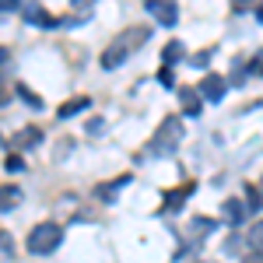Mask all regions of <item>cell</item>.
<instances>
[{"instance_id":"cell-1","label":"cell","mask_w":263,"mask_h":263,"mask_svg":"<svg viewBox=\"0 0 263 263\" xmlns=\"http://www.w3.org/2000/svg\"><path fill=\"white\" fill-rule=\"evenodd\" d=\"M147 35H151L147 28H126V32H120L116 39L105 46V53H102V67H109V70H112V67H120L134 49H141L144 42H147Z\"/></svg>"},{"instance_id":"cell-2","label":"cell","mask_w":263,"mask_h":263,"mask_svg":"<svg viewBox=\"0 0 263 263\" xmlns=\"http://www.w3.org/2000/svg\"><path fill=\"white\" fill-rule=\"evenodd\" d=\"M63 239V228L53 221H42L35 224L32 232H28V253H35V256H46V253H53Z\"/></svg>"},{"instance_id":"cell-3","label":"cell","mask_w":263,"mask_h":263,"mask_svg":"<svg viewBox=\"0 0 263 263\" xmlns=\"http://www.w3.org/2000/svg\"><path fill=\"white\" fill-rule=\"evenodd\" d=\"M182 141V120L179 116H168V120H162V126H158V134L151 137V151L155 155H165V151H176Z\"/></svg>"},{"instance_id":"cell-4","label":"cell","mask_w":263,"mask_h":263,"mask_svg":"<svg viewBox=\"0 0 263 263\" xmlns=\"http://www.w3.org/2000/svg\"><path fill=\"white\" fill-rule=\"evenodd\" d=\"M144 7H147V11H151V14H155V18L162 21L165 28H168V25H176V21H179V7H176V4H165V0H147V4H144Z\"/></svg>"},{"instance_id":"cell-5","label":"cell","mask_w":263,"mask_h":263,"mask_svg":"<svg viewBox=\"0 0 263 263\" xmlns=\"http://www.w3.org/2000/svg\"><path fill=\"white\" fill-rule=\"evenodd\" d=\"M197 91H200V99H207V102H221L224 99V78L221 74H207Z\"/></svg>"},{"instance_id":"cell-6","label":"cell","mask_w":263,"mask_h":263,"mask_svg":"<svg viewBox=\"0 0 263 263\" xmlns=\"http://www.w3.org/2000/svg\"><path fill=\"white\" fill-rule=\"evenodd\" d=\"M179 102H182V112H186V116H200L203 99H200L197 88H179Z\"/></svg>"},{"instance_id":"cell-7","label":"cell","mask_w":263,"mask_h":263,"mask_svg":"<svg viewBox=\"0 0 263 263\" xmlns=\"http://www.w3.org/2000/svg\"><path fill=\"white\" fill-rule=\"evenodd\" d=\"M25 18L32 21V25H42V28H53V25H60V18H53V14H46L39 4H28L25 7Z\"/></svg>"},{"instance_id":"cell-8","label":"cell","mask_w":263,"mask_h":263,"mask_svg":"<svg viewBox=\"0 0 263 263\" xmlns=\"http://www.w3.org/2000/svg\"><path fill=\"white\" fill-rule=\"evenodd\" d=\"M88 105H91V99H88V95H78V99L63 102L60 109H57V116H60V120H70V116H78V112H84Z\"/></svg>"},{"instance_id":"cell-9","label":"cell","mask_w":263,"mask_h":263,"mask_svg":"<svg viewBox=\"0 0 263 263\" xmlns=\"http://www.w3.org/2000/svg\"><path fill=\"white\" fill-rule=\"evenodd\" d=\"M39 141H42V130H39V126H25V130H18V134H14V147H21V151L35 147Z\"/></svg>"},{"instance_id":"cell-10","label":"cell","mask_w":263,"mask_h":263,"mask_svg":"<svg viewBox=\"0 0 263 263\" xmlns=\"http://www.w3.org/2000/svg\"><path fill=\"white\" fill-rule=\"evenodd\" d=\"M221 211H224V221L228 224H242L246 221V203L242 200H224Z\"/></svg>"},{"instance_id":"cell-11","label":"cell","mask_w":263,"mask_h":263,"mask_svg":"<svg viewBox=\"0 0 263 263\" xmlns=\"http://www.w3.org/2000/svg\"><path fill=\"white\" fill-rule=\"evenodd\" d=\"M21 197L25 193H21L18 186H0V211H14L21 203Z\"/></svg>"},{"instance_id":"cell-12","label":"cell","mask_w":263,"mask_h":263,"mask_svg":"<svg viewBox=\"0 0 263 263\" xmlns=\"http://www.w3.org/2000/svg\"><path fill=\"white\" fill-rule=\"evenodd\" d=\"M193 190V182H186V186H179V190H172V193H165V211H179L182 200H186V193Z\"/></svg>"},{"instance_id":"cell-13","label":"cell","mask_w":263,"mask_h":263,"mask_svg":"<svg viewBox=\"0 0 263 263\" xmlns=\"http://www.w3.org/2000/svg\"><path fill=\"white\" fill-rule=\"evenodd\" d=\"M126 182H130V176H120V179H112V182H102L99 190H95V197H99V200H109V197H112L116 190H123Z\"/></svg>"},{"instance_id":"cell-14","label":"cell","mask_w":263,"mask_h":263,"mask_svg":"<svg viewBox=\"0 0 263 263\" xmlns=\"http://www.w3.org/2000/svg\"><path fill=\"white\" fill-rule=\"evenodd\" d=\"M260 207H263V197H260V190H256V186H246V211H253V214H256Z\"/></svg>"},{"instance_id":"cell-15","label":"cell","mask_w":263,"mask_h":263,"mask_svg":"<svg viewBox=\"0 0 263 263\" xmlns=\"http://www.w3.org/2000/svg\"><path fill=\"white\" fill-rule=\"evenodd\" d=\"M162 57H165V67H168V63H176V60L182 57V42H179V39H172V42H168V46L162 49Z\"/></svg>"},{"instance_id":"cell-16","label":"cell","mask_w":263,"mask_h":263,"mask_svg":"<svg viewBox=\"0 0 263 263\" xmlns=\"http://www.w3.org/2000/svg\"><path fill=\"white\" fill-rule=\"evenodd\" d=\"M190 228H193V235H197V239H203V235L214 228V221H211V218H193V224H190Z\"/></svg>"},{"instance_id":"cell-17","label":"cell","mask_w":263,"mask_h":263,"mask_svg":"<svg viewBox=\"0 0 263 263\" xmlns=\"http://www.w3.org/2000/svg\"><path fill=\"white\" fill-rule=\"evenodd\" d=\"M249 246H256V249H263V221H256L253 228H249Z\"/></svg>"},{"instance_id":"cell-18","label":"cell","mask_w":263,"mask_h":263,"mask_svg":"<svg viewBox=\"0 0 263 263\" xmlns=\"http://www.w3.org/2000/svg\"><path fill=\"white\" fill-rule=\"evenodd\" d=\"M18 95H21V99H25V102H28V105H35V109H39V105H42V99H39V95H35V91H28L25 84H18Z\"/></svg>"},{"instance_id":"cell-19","label":"cell","mask_w":263,"mask_h":263,"mask_svg":"<svg viewBox=\"0 0 263 263\" xmlns=\"http://www.w3.org/2000/svg\"><path fill=\"white\" fill-rule=\"evenodd\" d=\"M190 67H207V63H211V49H200V53H197V57H190Z\"/></svg>"},{"instance_id":"cell-20","label":"cell","mask_w":263,"mask_h":263,"mask_svg":"<svg viewBox=\"0 0 263 263\" xmlns=\"http://www.w3.org/2000/svg\"><path fill=\"white\" fill-rule=\"evenodd\" d=\"M158 81H162V84H168V88L176 84V74H172V67H162V70H158Z\"/></svg>"},{"instance_id":"cell-21","label":"cell","mask_w":263,"mask_h":263,"mask_svg":"<svg viewBox=\"0 0 263 263\" xmlns=\"http://www.w3.org/2000/svg\"><path fill=\"white\" fill-rule=\"evenodd\" d=\"M21 168H25V162H21L18 155H11V158H7V172H21Z\"/></svg>"},{"instance_id":"cell-22","label":"cell","mask_w":263,"mask_h":263,"mask_svg":"<svg viewBox=\"0 0 263 263\" xmlns=\"http://www.w3.org/2000/svg\"><path fill=\"white\" fill-rule=\"evenodd\" d=\"M11 11H18V0H0V14H11Z\"/></svg>"},{"instance_id":"cell-23","label":"cell","mask_w":263,"mask_h":263,"mask_svg":"<svg viewBox=\"0 0 263 263\" xmlns=\"http://www.w3.org/2000/svg\"><path fill=\"white\" fill-rule=\"evenodd\" d=\"M0 249H4V256H11V235L7 232H0Z\"/></svg>"},{"instance_id":"cell-24","label":"cell","mask_w":263,"mask_h":263,"mask_svg":"<svg viewBox=\"0 0 263 263\" xmlns=\"http://www.w3.org/2000/svg\"><path fill=\"white\" fill-rule=\"evenodd\" d=\"M242 263H263V253H246Z\"/></svg>"},{"instance_id":"cell-25","label":"cell","mask_w":263,"mask_h":263,"mask_svg":"<svg viewBox=\"0 0 263 263\" xmlns=\"http://www.w3.org/2000/svg\"><path fill=\"white\" fill-rule=\"evenodd\" d=\"M11 99V91H7V88H4V84H0V105H4V102Z\"/></svg>"},{"instance_id":"cell-26","label":"cell","mask_w":263,"mask_h":263,"mask_svg":"<svg viewBox=\"0 0 263 263\" xmlns=\"http://www.w3.org/2000/svg\"><path fill=\"white\" fill-rule=\"evenodd\" d=\"M0 63H7V49L4 46H0Z\"/></svg>"},{"instance_id":"cell-27","label":"cell","mask_w":263,"mask_h":263,"mask_svg":"<svg viewBox=\"0 0 263 263\" xmlns=\"http://www.w3.org/2000/svg\"><path fill=\"white\" fill-rule=\"evenodd\" d=\"M256 18H260V21H263V7H256Z\"/></svg>"},{"instance_id":"cell-28","label":"cell","mask_w":263,"mask_h":263,"mask_svg":"<svg viewBox=\"0 0 263 263\" xmlns=\"http://www.w3.org/2000/svg\"><path fill=\"white\" fill-rule=\"evenodd\" d=\"M260 197H263V182H260Z\"/></svg>"},{"instance_id":"cell-29","label":"cell","mask_w":263,"mask_h":263,"mask_svg":"<svg viewBox=\"0 0 263 263\" xmlns=\"http://www.w3.org/2000/svg\"><path fill=\"white\" fill-rule=\"evenodd\" d=\"M260 70H263V67H260Z\"/></svg>"}]
</instances>
